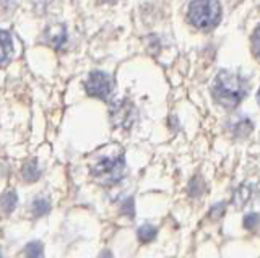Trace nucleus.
I'll list each match as a JSON object with an SVG mask.
<instances>
[{
  "mask_svg": "<svg viewBox=\"0 0 260 258\" xmlns=\"http://www.w3.org/2000/svg\"><path fill=\"white\" fill-rule=\"evenodd\" d=\"M247 82L246 78L234 73V71H219L216 78L213 80V86H211V94L216 102L221 104L226 109H233L239 106L241 101L246 98L247 94Z\"/></svg>",
  "mask_w": 260,
  "mask_h": 258,
  "instance_id": "1",
  "label": "nucleus"
},
{
  "mask_svg": "<svg viewBox=\"0 0 260 258\" xmlns=\"http://www.w3.org/2000/svg\"><path fill=\"white\" fill-rule=\"evenodd\" d=\"M221 18V7L216 0H193L187 10V20L199 29L215 28Z\"/></svg>",
  "mask_w": 260,
  "mask_h": 258,
  "instance_id": "2",
  "label": "nucleus"
},
{
  "mask_svg": "<svg viewBox=\"0 0 260 258\" xmlns=\"http://www.w3.org/2000/svg\"><path fill=\"white\" fill-rule=\"evenodd\" d=\"M91 175L101 185H116L125 175V159L122 155L103 158L91 167Z\"/></svg>",
  "mask_w": 260,
  "mask_h": 258,
  "instance_id": "3",
  "label": "nucleus"
},
{
  "mask_svg": "<svg viewBox=\"0 0 260 258\" xmlns=\"http://www.w3.org/2000/svg\"><path fill=\"white\" fill-rule=\"evenodd\" d=\"M111 120L119 128H130L137 120V109L128 99H119L111 106Z\"/></svg>",
  "mask_w": 260,
  "mask_h": 258,
  "instance_id": "4",
  "label": "nucleus"
},
{
  "mask_svg": "<svg viewBox=\"0 0 260 258\" xmlns=\"http://www.w3.org/2000/svg\"><path fill=\"white\" fill-rule=\"evenodd\" d=\"M85 88L91 98L108 99L112 93V78L108 73H104V71H93L88 77Z\"/></svg>",
  "mask_w": 260,
  "mask_h": 258,
  "instance_id": "5",
  "label": "nucleus"
},
{
  "mask_svg": "<svg viewBox=\"0 0 260 258\" xmlns=\"http://www.w3.org/2000/svg\"><path fill=\"white\" fill-rule=\"evenodd\" d=\"M46 38H47V43L57 51L62 49L65 43H67V33H65L63 26H51L46 31Z\"/></svg>",
  "mask_w": 260,
  "mask_h": 258,
  "instance_id": "6",
  "label": "nucleus"
},
{
  "mask_svg": "<svg viewBox=\"0 0 260 258\" xmlns=\"http://www.w3.org/2000/svg\"><path fill=\"white\" fill-rule=\"evenodd\" d=\"M21 175L26 182H36L41 177V169L38 166V161L36 159L28 161V163L24 164L21 169Z\"/></svg>",
  "mask_w": 260,
  "mask_h": 258,
  "instance_id": "7",
  "label": "nucleus"
},
{
  "mask_svg": "<svg viewBox=\"0 0 260 258\" xmlns=\"http://www.w3.org/2000/svg\"><path fill=\"white\" fill-rule=\"evenodd\" d=\"M10 54H12V38L7 31L0 29V65H4L8 60Z\"/></svg>",
  "mask_w": 260,
  "mask_h": 258,
  "instance_id": "8",
  "label": "nucleus"
},
{
  "mask_svg": "<svg viewBox=\"0 0 260 258\" xmlns=\"http://www.w3.org/2000/svg\"><path fill=\"white\" fill-rule=\"evenodd\" d=\"M16 203H18V195H16V192L13 190L7 192L0 197V209H2L4 213H12Z\"/></svg>",
  "mask_w": 260,
  "mask_h": 258,
  "instance_id": "9",
  "label": "nucleus"
},
{
  "mask_svg": "<svg viewBox=\"0 0 260 258\" xmlns=\"http://www.w3.org/2000/svg\"><path fill=\"white\" fill-rule=\"evenodd\" d=\"M156 234H158V231H156V228H154V226H151V224H143L142 228H138L137 237H138V240L142 242V244H148V242H151L154 237H156Z\"/></svg>",
  "mask_w": 260,
  "mask_h": 258,
  "instance_id": "10",
  "label": "nucleus"
},
{
  "mask_svg": "<svg viewBox=\"0 0 260 258\" xmlns=\"http://www.w3.org/2000/svg\"><path fill=\"white\" fill-rule=\"evenodd\" d=\"M49 209H51V203H49L46 198H36L31 205V213L35 217H41L47 214Z\"/></svg>",
  "mask_w": 260,
  "mask_h": 258,
  "instance_id": "11",
  "label": "nucleus"
},
{
  "mask_svg": "<svg viewBox=\"0 0 260 258\" xmlns=\"http://www.w3.org/2000/svg\"><path fill=\"white\" fill-rule=\"evenodd\" d=\"M24 253H26L28 258H43L44 255V245L41 242L35 240V242H29L24 248Z\"/></svg>",
  "mask_w": 260,
  "mask_h": 258,
  "instance_id": "12",
  "label": "nucleus"
},
{
  "mask_svg": "<svg viewBox=\"0 0 260 258\" xmlns=\"http://www.w3.org/2000/svg\"><path fill=\"white\" fill-rule=\"evenodd\" d=\"M258 223H260V216L255 214V213H250V214H247L246 217H244L242 226H244V229L250 231V229H254Z\"/></svg>",
  "mask_w": 260,
  "mask_h": 258,
  "instance_id": "13",
  "label": "nucleus"
},
{
  "mask_svg": "<svg viewBox=\"0 0 260 258\" xmlns=\"http://www.w3.org/2000/svg\"><path fill=\"white\" fill-rule=\"evenodd\" d=\"M252 52L260 60V26H257L252 34Z\"/></svg>",
  "mask_w": 260,
  "mask_h": 258,
  "instance_id": "14",
  "label": "nucleus"
},
{
  "mask_svg": "<svg viewBox=\"0 0 260 258\" xmlns=\"http://www.w3.org/2000/svg\"><path fill=\"white\" fill-rule=\"evenodd\" d=\"M249 193H250V192H249L246 187H244V189L241 187V189L238 190V193H236V197H234V203L238 205V206H242V205L249 200V197H250Z\"/></svg>",
  "mask_w": 260,
  "mask_h": 258,
  "instance_id": "15",
  "label": "nucleus"
},
{
  "mask_svg": "<svg viewBox=\"0 0 260 258\" xmlns=\"http://www.w3.org/2000/svg\"><path fill=\"white\" fill-rule=\"evenodd\" d=\"M202 190H203V182L199 179V177H195V179L189 185V193H190L192 197H197Z\"/></svg>",
  "mask_w": 260,
  "mask_h": 258,
  "instance_id": "16",
  "label": "nucleus"
},
{
  "mask_svg": "<svg viewBox=\"0 0 260 258\" xmlns=\"http://www.w3.org/2000/svg\"><path fill=\"white\" fill-rule=\"evenodd\" d=\"M122 213L127 214L128 217H134L135 209H134V198H128L124 205H122Z\"/></svg>",
  "mask_w": 260,
  "mask_h": 258,
  "instance_id": "17",
  "label": "nucleus"
},
{
  "mask_svg": "<svg viewBox=\"0 0 260 258\" xmlns=\"http://www.w3.org/2000/svg\"><path fill=\"white\" fill-rule=\"evenodd\" d=\"M223 213H224V203H219V205L213 206V209H211L210 216H211V217H219Z\"/></svg>",
  "mask_w": 260,
  "mask_h": 258,
  "instance_id": "18",
  "label": "nucleus"
},
{
  "mask_svg": "<svg viewBox=\"0 0 260 258\" xmlns=\"http://www.w3.org/2000/svg\"><path fill=\"white\" fill-rule=\"evenodd\" d=\"M100 2H103V4H111V2H116V0H100Z\"/></svg>",
  "mask_w": 260,
  "mask_h": 258,
  "instance_id": "19",
  "label": "nucleus"
},
{
  "mask_svg": "<svg viewBox=\"0 0 260 258\" xmlns=\"http://www.w3.org/2000/svg\"><path fill=\"white\" fill-rule=\"evenodd\" d=\"M258 102H260V91H258Z\"/></svg>",
  "mask_w": 260,
  "mask_h": 258,
  "instance_id": "20",
  "label": "nucleus"
},
{
  "mask_svg": "<svg viewBox=\"0 0 260 258\" xmlns=\"http://www.w3.org/2000/svg\"><path fill=\"white\" fill-rule=\"evenodd\" d=\"M0 258H5V256H4V255H2V253H0Z\"/></svg>",
  "mask_w": 260,
  "mask_h": 258,
  "instance_id": "21",
  "label": "nucleus"
}]
</instances>
